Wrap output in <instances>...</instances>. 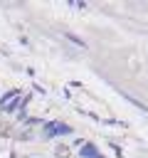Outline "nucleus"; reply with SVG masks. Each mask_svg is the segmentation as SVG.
I'll return each mask as SVG.
<instances>
[{"label": "nucleus", "mask_w": 148, "mask_h": 158, "mask_svg": "<svg viewBox=\"0 0 148 158\" xmlns=\"http://www.w3.org/2000/svg\"><path fill=\"white\" fill-rule=\"evenodd\" d=\"M10 131H12L10 123H0V136H10Z\"/></svg>", "instance_id": "obj_1"}, {"label": "nucleus", "mask_w": 148, "mask_h": 158, "mask_svg": "<svg viewBox=\"0 0 148 158\" xmlns=\"http://www.w3.org/2000/svg\"><path fill=\"white\" fill-rule=\"evenodd\" d=\"M57 156H62V158H67V156H69V151H67L64 146H59V148H57Z\"/></svg>", "instance_id": "obj_2"}]
</instances>
